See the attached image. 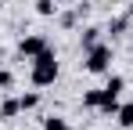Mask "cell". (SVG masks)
<instances>
[{"mask_svg": "<svg viewBox=\"0 0 133 130\" xmlns=\"http://www.w3.org/2000/svg\"><path fill=\"white\" fill-rule=\"evenodd\" d=\"M58 54H54V47H47L43 54H36L32 62H29V80L32 87H54L58 83Z\"/></svg>", "mask_w": 133, "mask_h": 130, "instance_id": "cell-1", "label": "cell"}, {"mask_svg": "<svg viewBox=\"0 0 133 130\" xmlns=\"http://www.w3.org/2000/svg\"><path fill=\"white\" fill-rule=\"evenodd\" d=\"M18 112H22V101H18L15 94H7V98L0 101V119H15Z\"/></svg>", "mask_w": 133, "mask_h": 130, "instance_id": "cell-6", "label": "cell"}, {"mask_svg": "<svg viewBox=\"0 0 133 130\" xmlns=\"http://www.w3.org/2000/svg\"><path fill=\"white\" fill-rule=\"evenodd\" d=\"M15 87V72L11 69H0V90H11Z\"/></svg>", "mask_w": 133, "mask_h": 130, "instance_id": "cell-14", "label": "cell"}, {"mask_svg": "<svg viewBox=\"0 0 133 130\" xmlns=\"http://www.w3.org/2000/svg\"><path fill=\"white\" fill-rule=\"evenodd\" d=\"M43 130H72V123H68L65 116H47V119H43Z\"/></svg>", "mask_w": 133, "mask_h": 130, "instance_id": "cell-10", "label": "cell"}, {"mask_svg": "<svg viewBox=\"0 0 133 130\" xmlns=\"http://www.w3.org/2000/svg\"><path fill=\"white\" fill-rule=\"evenodd\" d=\"M126 15H130V18H133V0H130V7H126Z\"/></svg>", "mask_w": 133, "mask_h": 130, "instance_id": "cell-15", "label": "cell"}, {"mask_svg": "<svg viewBox=\"0 0 133 130\" xmlns=\"http://www.w3.org/2000/svg\"><path fill=\"white\" fill-rule=\"evenodd\" d=\"M83 69H87L90 76H104V72H111V43H97V47H90V51H83Z\"/></svg>", "mask_w": 133, "mask_h": 130, "instance_id": "cell-2", "label": "cell"}, {"mask_svg": "<svg viewBox=\"0 0 133 130\" xmlns=\"http://www.w3.org/2000/svg\"><path fill=\"white\" fill-rule=\"evenodd\" d=\"M58 7H61V0H36V15H43V18H54Z\"/></svg>", "mask_w": 133, "mask_h": 130, "instance_id": "cell-9", "label": "cell"}, {"mask_svg": "<svg viewBox=\"0 0 133 130\" xmlns=\"http://www.w3.org/2000/svg\"><path fill=\"white\" fill-rule=\"evenodd\" d=\"M119 98H122V94H111V90H104V87H101V105H97V112H101V116H115V112H119V105H122Z\"/></svg>", "mask_w": 133, "mask_h": 130, "instance_id": "cell-5", "label": "cell"}, {"mask_svg": "<svg viewBox=\"0 0 133 130\" xmlns=\"http://www.w3.org/2000/svg\"><path fill=\"white\" fill-rule=\"evenodd\" d=\"M97 105H101V87H94V90L83 94V108H97Z\"/></svg>", "mask_w": 133, "mask_h": 130, "instance_id": "cell-12", "label": "cell"}, {"mask_svg": "<svg viewBox=\"0 0 133 130\" xmlns=\"http://www.w3.org/2000/svg\"><path fill=\"white\" fill-rule=\"evenodd\" d=\"M115 123H119L122 130H133V101L119 105V112H115Z\"/></svg>", "mask_w": 133, "mask_h": 130, "instance_id": "cell-8", "label": "cell"}, {"mask_svg": "<svg viewBox=\"0 0 133 130\" xmlns=\"http://www.w3.org/2000/svg\"><path fill=\"white\" fill-rule=\"evenodd\" d=\"M130 25H133L130 15H115V18H108V29H104V33H111V40H119V36L130 33Z\"/></svg>", "mask_w": 133, "mask_h": 130, "instance_id": "cell-4", "label": "cell"}, {"mask_svg": "<svg viewBox=\"0 0 133 130\" xmlns=\"http://www.w3.org/2000/svg\"><path fill=\"white\" fill-rule=\"evenodd\" d=\"M18 101H22V112H32V108H40V94L29 90V94H18Z\"/></svg>", "mask_w": 133, "mask_h": 130, "instance_id": "cell-11", "label": "cell"}, {"mask_svg": "<svg viewBox=\"0 0 133 130\" xmlns=\"http://www.w3.org/2000/svg\"><path fill=\"white\" fill-rule=\"evenodd\" d=\"M47 47H50V43H47V36H40V33H32V36H22V40H18V58L32 62L36 54H43Z\"/></svg>", "mask_w": 133, "mask_h": 130, "instance_id": "cell-3", "label": "cell"}, {"mask_svg": "<svg viewBox=\"0 0 133 130\" xmlns=\"http://www.w3.org/2000/svg\"><path fill=\"white\" fill-rule=\"evenodd\" d=\"M101 33H104V29H97V25H87V29H83V36H79V47H83V51L97 47V43H101Z\"/></svg>", "mask_w": 133, "mask_h": 130, "instance_id": "cell-7", "label": "cell"}, {"mask_svg": "<svg viewBox=\"0 0 133 130\" xmlns=\"http://www.w3.org/2000/svg\"><path fill=\"white\" fill-rule=\"evenodd\" d=\"M104 90H111V94H122V90H126V80H122V76H108Z\"/></svg>", "mask_w": 133, "mask_h": 130, "instance_id": "cell-13", "label": "cell"}]
</instances>
